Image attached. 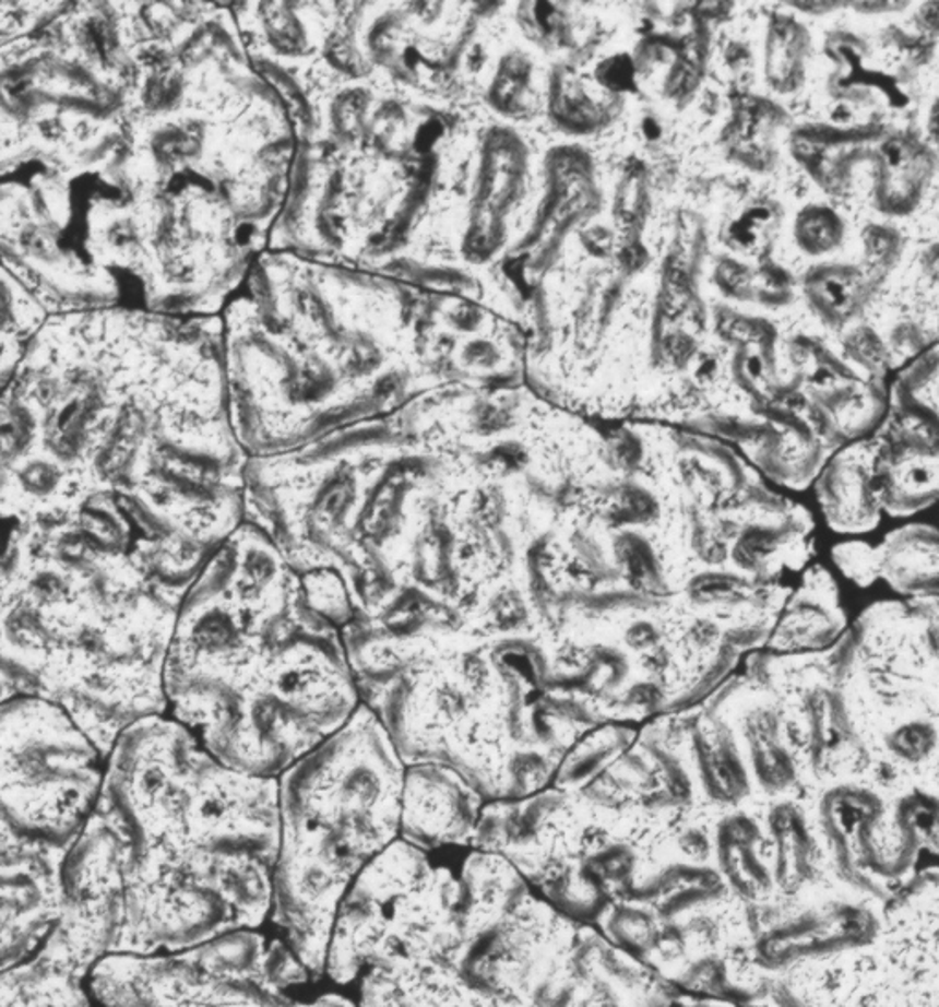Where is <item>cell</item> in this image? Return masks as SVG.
<instances>
[{
    "instance_id": "13",
    "label": "cell",
    "mask_w": 939,
    "mask_h": 1007,
    "mask_svg": "<svg viewBox=\"0 0 939 1007\" xmlns=\"http://www.w3.org/2000/svg\"><path fill=\"white\" fill-rule=\"evenodd\" d=\"M881 815V801L870 791L836 787L824 796L820 819L842 870L860 874L876 865L871 837Z\"/></svg>"
},
{
    "instance_id": "44",
    "label": "cell",
    "mask_w": 939,
    "mask_h": 1007,
    "mask_svg": "<svg viewBox=\"0 0 939 1007\" xmlns=\"http://www.w3.org/2000/svg\"><path fill=\"white\" fill-rule=\"evenodd\" d=\"M716 626L706 623V620H699L698 625L693 626L690 633H688V639L696 644V647L703 648L709 647L714 639H716Z\"/></svg>"
},
{
    "instance_id": "11",
    "label": "cell",
    "mask_w": 939,
    "mask_h": 1007,
    "mask_svg": "<svg viewBox=\"0 0 939 1007\" xmlns=\"http://www.w3.org/2000/svg\"><path fill=\"white\" fill-rule=\"evenodd\" d=\"M69 852L0 825V971L26 962L56 927Z\"/></svg>"
},
{
    "instance_id": "28",
    "label": "cell",
    "mask_w": 939,
    "mask_h": 1007,
    "mask_svg": "<svg viewBox=\"0 0 939 1007\" xmlns=\"http://www.w3.org/2000/svg\"><path fill=\"white\" fill-rule=\"evenodd\" d=\"M887 747L895 758L906 763H922L938 747V733L930 723L912 722L888 734Z\"/></svg>"
},
{
    "instance_id": "15",
    "label": "cell",
    "mask_w": 939,
    "mask_h": 1007,
    "mask_svg": "<svg viewBox=\"0 0 939 1007\" xmlns=\"http://www.w3.org/2000/svg\"><path fill=\"white\" fill-rule=\"evenodd\" d=\"M523 155H518L509 138L492 140L479 186V212H476V223L472 226V229L477 228L472 242L479 239V250L490 248V241L496 247V229L501 224V213L504 208L509 210L510 202L514 201L520 180H523Z\"/></svg>"
},
{
    "instance_id": "37",
    "label": "cell",
    "mask_w": 939,
    "mask_h": 1007,
    "mask_svg": "<svg viewBox=\"0 0 939 1007\" xmlns=\"http://www.w3.org/2000/svg\"><path fill=\"white\" fill-rule=\"evenodd\" d=\"M692 544L696 553L703 560L711 561V564H717V561H722L727 556V550H725L722 540L709 533L701 521H693Z\"/></svg>"
},
{
    "instance_id": "20",
    "label": "cell",
    "mask_w": 939,
    "mask_h": 1007,
    "mask_svg": "<svg viewBox=\"0 0 939 1007\" xmlns=\"http://www.w3.org/2000/svg\"><path fill=\"white\" fill-rule=\"evenodd\" d=\"M809 45L811 39L804 24L785 15L771 21L765 43V78L774 92L791 94L804 85Z\"/></svg>"
},
{
    "instance_id": "14",
    "label": "cell",
    "mask_w": 939,
    "mask_h": 1007,
    "mask_svg": "<svg viewBox=\"0 0 939 1007\" xmlns=\"http://www.w3.org/2000/svg\"><path fill=\"white\" fill-rule=\"evenodd\" d=\"M936 156L914 138H888L879 147L877 206L887 213H911L936 171Z\"/></svg>"
},
{
    "instance_id": "25",
    "label": "cell",
    "mask_w": 939,
    "mask_h": 1007,
    "mask_svg": "<svg viewBox=\"0 0 939 1007\" xmlns=\"http://www.w3.org/2000/svg\"><path fill=\"white\" fill-rule=\"evenodd\" d=\"M795 241L809 256H825L841 247L846 226L841 215L822 204H811L796 215Z\"/></svg>"
},
{
    "instance_id": "33",
    "label": "cell",
    "mask_w": 939,
    "mask_h": 1007,
    "mask_svg": "<svg viewBox=\"0 0 939 1007\" xmlns=\"http://www.w3.org/2000/svg\"><path fill=\"white\" fill-rule=\"evenodd\" d=\"M490 612L494 613L496 623L503 630L515 628L527 620V607L523 604L522 596L518 595V591L514 590L499 591L490 602Z\"/></svg>"
},
{
    "instance_id": "16",
    "label": "cell",
    "mask_w": 939,
    "mask_h": 1007,
    "mask_svg": "<svg viewBox=\"0 0 939 1007\" xmlns=\"http://www.w3.org/2000/svg\"><path fill=\"white\" fill-rule=\"evenodd\" d=\"M50 312L21 281L2 269V331H0V388L26 355L29 345L43 331Z\"/></svg>"
},
{
    "instance_id": "24",
    "label": "cell",
    "mask_w": 939,
    "mask_h": 1007,
    "mask_svg": "<svg viewBox=\"0 0 939 1007\" xmlns=\"http://www.w3.org/2000/svg\"><path fill=\"white\" fill-rule=\"evenodd\" d=\"M614 550L626 579L642 595H661L665 591L659 561L646 540L635 533L620 534L615 538Z\"/></svg>"
},
{
    "instance_id": "9",
    "label": "cell",
    "mask_w": 939,
    "mask_h": 1007,
    "mask_svg": "<svg viewBox=\"0 0 939 1007\" xmlns=\"http://www.w3.org/2000/svg\"><path fill=\"white\" fill-rule=\"evenodd\" d=\"M109 756L61 704L0 701V825L72 848L98 811Z\"/></svg>"
},
{
    "instance_id": "10",
    "label": "cell",
    "mask_w": 939,
    "mask_h": 1007,
    "mask_svg": "<svg viewBox=\"0 0 939 1007\" xmlns=\"http://www.w3.org/2000/svg\"><path fill=\"white\" fill-rule=\"evenodd\" d=\"M126 896L116 842L98 815L70 848L56 927L26 962L0 971V1006H92L86 980L120 949Z\"/></svg>"
},
{
    "instance_id": "4",
    "label": "cell",
    "mask_w": 939,
    "mask_h": 1007,
    "mask_svg": "<svg viewBox=\"0 0 939 1007\" xmlns=\"http://www.w3.org/2000/svg\"><path fill=\"white\" fill-rule=\"evenodd\" d=\"M167 714L215 758L277 779L360 709L342 628L299 572L245 521L178 613L164 674Z\"/></svg>"
},
{
    "instance_id": "45",
    "label": "cell",
    "mask_w": 939,
    "mask_h": 1007,
    "mask_svg": "<svg viewBox=\"0 0 939 1007\" xmlns=\"http://www.w3.org/2000/svg\"><path fill=\"white\" fill-rule=\"evenodd\" d=\"M922 264L925 274H927L930 280L939 283V242L938 245H932V247L928 248L927 252L923 253Z\"/></svg>"
},
{
    "instance_id": "35",
    "label": "cell",
    "mask_w": 939,
    "mask_h": 1007,
    "mask_svg": "<svg viewBox=\"0 0 939 1007\" xmlns=\"http://www.w3.org/2000/svg\"><path fill=\"white\" fill-rule=\"evenodd\" d=\"M716 280L722 286L723 293L728 294V296L749 298L752 291H754L749 269L744 264L736 263V261H730V259L723 261L717 266Z\"/></svg>"
},
{
    "instance_id": "46",
    "label": "cell",
    "mask_w": 939,
    "mask_h": 1007,
    "mask_svg": "<svg viewBox=\"0 0 939 1007\" xmlns=\"http://www.w3.org/2000/svg\"><path fill=\"white\" fill-rule=\"evenodd\" d=\"M928 132L930 137L939 142V102L934 105L932 110H930V118H928Z\"/></svg>"
},
{
    "instance_id": "17",
    "label": "cell",
    "mask_w": 939,
    "mask_h": 1007,
    "mask_svg": "<svg viewBox=\"0 0 939 1007\" xmlns=\"http://www.w3.org/2000/svg\"><path fill=\"white\" fill-rule=\"evenodd\" d=\"M776 865L774 877L780 888L795 893L811 881L817 870V844L809 833L803 811L793 804H780L769 817Z\"/></svg>"
},
{
    "instance_id": "1",
    "label": "cell",
    "mask_w": 939,
    "mask_h": 1007,
    "mask_svg": "<svg viewBox=\"0 0 939 1007\" xmlns=\"http://www.w3.org/2000/svg\"><path fill=\"white\" fill-rule=\"evenodd\" d=\"M234 2H32L0 43V256L50 315L221 316L287 199Z\"/></svg>"
},
{
    "instance_id": "7",
    "label": "cell",
    "mask_w": 939,
    "mask_h": 1007,
    "mask_svg": "<svg viewBox=\"0 0 939 1007\" xmlns=\"http://www.w3.org/2000/svg\"><path fill=\"white\" fill-rule=\"evenodd\" d=\"M406 763L360 704L338 733L277 777L280 846L269 927L323 984L349 888L401 839Z\"/></svg>"
},
{
    "instance_id": "43",
    "label": "cell",
    "mask_w": 939,
    "mask_h": 1007,
    "mask_svg": "<svg viewBox=\"0 0 939 1007\" xmlns=\"http://www.w3.org/2000/svg\"><path fill=\"white\" fill-rule=\"evenodd\" d=\"M448 318H450V323L453 327H457L459 331H474V327L479 325L482 315H479V310H470L468 312L466 309H459L452 310Z\"/></svg>"
},
{
    "instance_id": "42",
    "label": "cell",
    "mask_w": 939,
    "mask_h": 1007,
    "mask_svg": "<svg viewBox=\"0 0 939 1007\" xmlns=\"http://www.w3.org/2000/svg\"><path fill=\"white\" fill-rule=\"evenodd\" d=\"M309 1006H358V1004H356L353 996L347 995L344 991L333 990L312 996Z\"/></svg>"
},
{
    "instance_id": "2",
    "label": "cell",
    "mask_w": 939,
    "mask_h": 1007,
    "mask_svg": "<svg viewBox=\"0 0 939 1007\" xmlns=\"http://www.w3.org/2000/svg\"><path fill=\"white\" fill-rule=\"evenodd\" d=\"M221 316H50L0 399V514L54 521L190 591L245 523Z\"/></svg>"
},
{
    "instance_id": "32",
    "label": "cell",
    "mask_w": 939,
    "mask_h": 1007,
    "mask_svg": "<svg viewBox=\"0 0 939 1007\" xmlns=\"http://www.w3.org/2000/svg\"><path fill=\"white\" fill-rule=\"evenodd\" d=\"M739 582L736 577L730 574H720V572H706L699 574L688 585V595L692 601L704 604V602H727L728 596L738 591Z\"/></svg>"
},
{
    "instance_id": "5",
    "label": "cell",
    "mask_w": 939,
    "mask_h": 1007,
    "mask_svg": "<svg viewBox=\"0 0 939 1007\" xmlns=\"http://www.w3.org/2000/svg\"><path fill=\"white\" fill-rule=\"evenodd\" d=\"M96 815L120 857L118 952H167L269 925L277 779L237 771L171 715H150L110 750Z\"/></svg>"
},
{
    "instance_id": "21",
    "label": "cell",
    "mask_w": 939,
    "mask_h": 1007,
    "mask_svg": "<svg viewBox=\"0 0 939 1007\" xmlns=\"http://www.w3.org/2000/svg\"><path fill=\"white\" fill-rule=\"evenodd\" d=\"M745 738L760 784L769 791L787 790L795 782L796 769L780 736L778 718L769 710L752 712L745 723Z\"/></svg>"
},
{
    "instance_id": "23",
    "label": "cell",
    "mask_w": 939,
    "mask_h": 1007,
    "mask_svg": "<svg viewBox=\"0 0 939 1007\" xmlns=\"http://www.w3.org/2000/svg\"><path fill=\"white\" fill-rule=\"evenodd\" d=\"M811 753L815 766L828 771L855 753L854 731L846 715L828 698L817 699L811 709Z\"/></svg>"
},
{
    "instance_id": "27",
    "label": "cell",
    "mask_w": 939,
    "mask_h": 1007,
    "mask_svg": "<svg viewBox=\"0 0 939 1007\" xmlns=\"http://www.w3.org/2000/svg\"><path fill=\"white\" fill-rule=\"evenodd\" d=\"M531 92V63L523 56H510L501 63V72L496 78L494 98L499 110L515 115L527 109Z\"/></svg>"
},
{
    "instance_id": "41",
    "label": "cell",
    "mask_w": 939,
    "mask_h": 1007,
    "mask_svg": "<svg viewBox=\"0 0 939 1007\" xmlns=\"http://www.w3.org/2000/svg\"><path fill=\"white\" fill-rule=\"evenodd\" d=\"M509 413L499 412L496 407H487L485 412L476 415V428L479 434H498L501 429L510 428Z\"/></svg>"
},
{
    "instance_id": "26",
    "label": "cell",
    "mask_w": 939,
    "mask_h": 1007,
    "mask_svg": "<svg viewBox=\"0 0 939 1007\" xmlns=\"http://www.w3.org/2000/svg\"><path fill=\"white\" fill-rule=\"evenodd\" d=\"M895 820L903 842L917 846L919 842L939 836V801L922 793L906 796L898 807Z\"/></svg>"
},
{
    "instance_id": "18",
    "label": "cell",
    "mask_w": 939,
    "mask_h": 1007,
    "mask_svg": "<svg viewBox=\"0 0 939 1007\" xmlns=\"http://www.w3.org/2000/svg\"><path fill=\"white\" fill-rule=\"evenodd\" d=\"M758 826L741 815L725 820L717 836L723 872L739 896L747 899L762 898L773 885V877L758 858Z\"/></svg>"
},
{
    "instance_id": "22",
    "label": "cell",
    "mask_w": 939,
    "mask_h": 1007,
    "mask_svg": "<svg viewBox=\"0 0 939 1007\" xmlns=\"http://www.w3.org/2000/svg\"><path fill=\"white\" fill-rule=\"evenodd\" d=\"M712 742L704 739L699 745L704 785L717 801H739L749 791V780L744 763L739 760L738 750L734 747L733 739L720 731L712 734Z\"/></svg>"
},
{
    "instance_id": "19",
    "label": "cell",
    "mask_w": 939,
    "mask_h": 1007,
    "mask_svg": "<svg viewBox=\"0 0 939 1007\" xmlns=\"http://www.w3.org/2000/svg\"><path fill=\"white\" fill-rule=\"evenodd\" d=\"M877 277L852 264H824L806 275V294L813 309L828 320L848 318L865 304Z\"/></svg>"
},
{
    "instance_id": "40",
    "label": "cell",
    "mask_w": 939,
    "mask_h": 1007,
    "mask_svg": "<svg viewBox=\"0 0 939 1007\" xmlns=\"http://www.w3.org/2000/svg\"><path fill=\"white\" fill-rule=\"evenodd\" d=\"M626 641L635 650L655 648V644L659 642V631L655 630V626L647 625V623H637L626 631Z\"/></svg>"
},
{
    "instance_id": "29",
    "label": "cell",
    "mask_w": 939,
    "mask_h": 1007,
    "mask_svg": "<svg viewBox=\"0 0 939 1007\" xmlns=\"http://www.w3.org/2000/svg\"><path fill=\"white\" fill-rule=\"evenodd\" d=\"M617 503L609 509V521L614 525H628V523H647L659 516V505L652 494L637 485L622 483L615 488Z\"/></svg>"
},
{
    "instance_id": "12",
    "label": "cell",
    "mask_w": 939,
    "mask_h": 1007,
    "mask_svg": "<svg viewBox=\"0 0 939 1007\" xmlns=\"http://www.w3.org/2000/svg\"><path fill=\"white\" fill-rule=\"evenodd\" d=\"M876 920L865 909L835 904L768 934L760 941V958L780 968L806 958L855 949L870 944L876 938Z\"/></svg>"
},
{
    "instance_id": "6",
    "label": "cell",
    "mask_w": 939,
    "mask_h": 1007,
    "mask_svg": "<svg viewBox=\"0 0 939 1007\" xmlns=\"http://www.w3.org/2000/svg\"><path fill=\"white\" fill-rule=\"evenodd\" d=\"M4 529L0 701L61 704L109 756L126 728L167 714V653L188 591L61 523Z\"/></svg>"
},
{
    "instance_id": "38",
    "label": "cell",
    "mask_w": 939,
    "mask_h": 1007,
    "mask_svg": "<svg viewBox=\"0 0 939 1007\" xmlns=\"http://www.w3.org/2000/svg\"><path fill=\"white\" fill-rule=\"evenodd\" d=\"M463 358L468 366L483 367V369H490V367L498 364L499 351L496 350V345L490 344V342H485V340H476V342H470L464 350Z\"/></svg>"
},
{
    "instance_id": "3",
    "label": "cell",
    "mask_w": 939,
    "mask_h": 1007,
    "mask_svg": "<svg viewBox=\"0 0 939 1007\" xmlns=\"http://www.w3.org/2000/svg\"><path fill=\"white\" fill-rule=\"evenodd\" d=\"M437 305L385 275L266 250L221 312L229 412L272 458L418 399L439 358Z\"/></svg>"
},
{
    "instance_id": "31",
    "label": "cell",
    "mask_w": 939,
    "mask_h": 1007,
    "mask_svg": "<svg viewBox=\"0 0 939 1007\" xmlns=\"http://www.w3.org/2000/svg\"><path fill=\"white\" fill-rule=\"evenodd\" d=\"M477 464L483 469L496 470L503 475L520 474L528 463V453L520 442H499L487 452L477 455Z\"/></svg>"
},
{
    "instance_id": "30",
    "label": "cell",
    "mask_w": 939,
    "mask_h": 1007,
    "mask_svg": "<svg viewBox=\"0 0 939 1007\" xmlns=\"http://www.w3.org/2000/svg\"><path fill=\"white\" fill-rule=\"evenodd\" d=\"M865 269L879 280V274L890 272L901 256V237L895 229L871 226L865 232Z\"/></svg>"
},
{
    "instance_id": "34",
    "label": "cell",
    "mask_w": 939,
    "mask_h": 1007,
    "mask_svg": "<svg viewBox=\"0 0 939 1007\" xmlns=\"http://www.w3.org/2000/svg\"><path fill=\"white\" fill-rule=\"evenodd\" d=\"M504 512H507V507H504L503 494L499 493V488H482L474 503L477 525L485 531H490V529L496 531L503 523Z\"/></svg>"
},
{
    "instance_id": "36",
    "label": "cell",
    "mask_w": 939,
    "mask_h": 1007,
    "mask_svg": "<svg viewBox=\"0 0 939 1007\" xmlns=\"http://www.w3.org/2000/svg\"><path fill=\"white\" fill-rule=\"evenodd\" d=\"M609 459L615 469L625 470V472L635 470L642 459L641 441L631 434H625L619 441L609 447Z\"/></svg>"
},
{
    "instance_id": "39",
    "label": "cell",
    "mask_w": 939,
    "mask_h": 1007,
    "mask_svg": "<svg viewBox=\"0 0 939 1007\" xmlns=\"http://www.w3.org/2000/svg\"><path fill=\"white\" fill-rule=\"evenodd\" d=\"M917 29L925 39L939 37V2H928L919 8L916 15Z\"/></svg>"
},
{
    "instance_id": "8",
    "label": "cell",
    "mask_w": 939,
    "mask_h": 1007,
    "mask_svg": "<svg viewBox=\"0 0 939 1007\" xmlns=\"http://www.w3.org/2000/svg\"><path fill=\"white\" fill-rule=\"evenodd\" d=\"M320 987L272 928H241L167 952H112L92 969V1006H309Z\"/></svg>"
}]
</instances>
